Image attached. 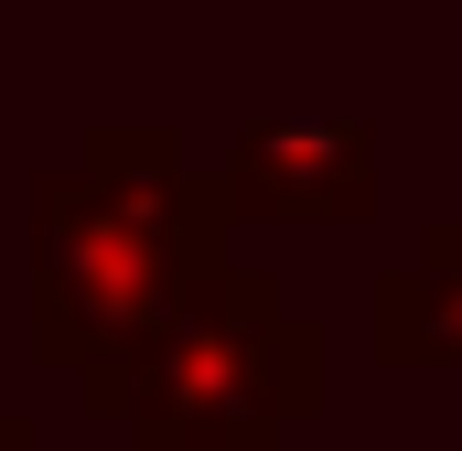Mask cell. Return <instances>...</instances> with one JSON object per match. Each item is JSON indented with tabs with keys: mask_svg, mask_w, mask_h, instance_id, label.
Segmentation results:
<instances>
[{
	"mask_svg": "<svg viewBox=\"0 0 462 451\" xmlns=\"http://www.w3.org/2000/svg\"><path fill=\"white\" fill-rule=\"evenodd\" d=\"M205 258H226V205L172 151V129H87L76 161L32 183V354L54 376L108 365Z\"/></svg>",
	"mask_w": 462,
	"mask_h": 451,
	"instance_id": "1",
	"label": "cell"
},
{
	"mask_svg": "<svg viewBox=\"0 0 462 451\" xmlns=\"http://www.w3.org/2000/svg\"><path fill=\"white\" fill-rule=\"evenodd\" d=\"M76 409L129 419V451H247L291 441L323 409V334L291 312L280 269L205 258L108 365L76 376Z\"/></svg>",
	"mask_w": 462,
	"mask_h": 451,
	"instance_id": "2",
	"label": "cell"
},
{
	"mask_svg": "<svg viewBox=\"0 0 462 451\" xmlns=\"http://www.w3.org/2000/svg\"><path fill=\"white\" fill-rule=\"evenodd\" d=\"M205 183H216L226 226L236 216L365 226L376 216V129H365V118H258V129H236V151Z\"/></svg>",
	"mask_w": 462,
	"mask_h": 451,
	"instance_id": "3",
	"label": "cell"
},
{
	"mask_svg": "<svg viewBox=\"0 0 462 451\" xmlns=\"http://www.w3.org/2000/svg\"><path fill=\"white\" fill-rule=\"evenodd\" d=\"M365 354L376 365H462V216L420 236V258L365 280Z\"/></svg>",
	"mask_w": 462,
	"mask_h": 451,
	"instance_id": "4",
	"label": "cell"
},
{
	"mask_svg": "<svg viewBox=\"0 0 462 451\" xmlns=\"http://www.w3.org/2000/svg\"><path fill=\"white\" fill-rule=\"evenodd\" d=\"M0 451H43V430H32L22 409H0Z\"/></svg>",
	"mask_w": 462,
	"mask_h": 451,
	"instance_id": "5",
	"label": "cell"
},
{
	"mask_svg": "<svg viewBox=\"0 0 462 451\" xmlns=\"http://www.w3.org/2000/svg\"><path fill=\"white\" fill-rule=\"evenodd\" d=\"M247 451H291V441H247Z\"/></svg>",
	"mask_w": 462,
	"mask_h": 451,
	"instance_id": "6",
	"label": "cell"
}]
</instances>
